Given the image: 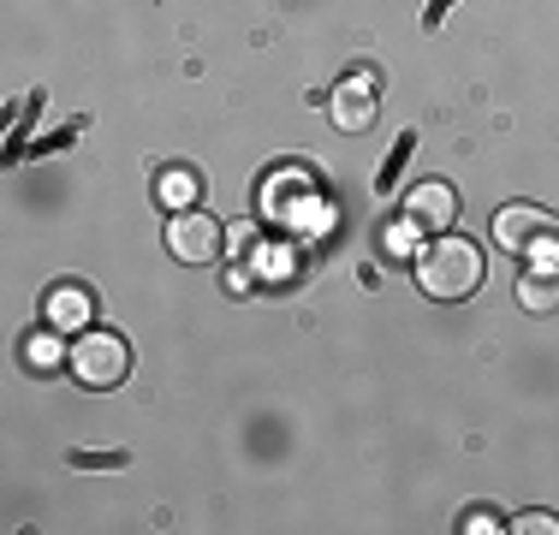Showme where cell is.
Returning <instances> with one entry per match:
<instances>
[{"mask_svg": "<svg viewBox=\"0 0 559 535\" xmlns=\"http://www.w3.org/2000/svg\"><path fill=\"white\" fill-rule=\"evenodd\" d=\"M417 286L429 292L435 304H464L483 286V250H476L471 238H435L417 257Z\"/></svg>", "mask_w": 559, "mask_h": 535, "instance_id": "1", "label": "cell"}, {"mask_svg": "<svg viewBox=\"0 0 559 535\" xmlns=\"http://www.w3.org/2000/svg\"><path fill=\"white\" fill-rule=\"evenodd\" d=\"M495 238L512 257H536L542 268H559V214L542 203H512L495 214Z\"/></svg>", "mask_w": 559, "mask_h": 535, "instance_id": "2", "label": "cell"}, {"mask_svg": "<svg viewBox=\"0 0 559 535\" xmlns=\"http://www.w3.org/2000/svg\"><path fill=\"white\" fill-rule=\"evenodd\" d=\"M66 364L84 387H119L131 374V345L126 333H108V328H84L72 340V352H66Z\"/></svg>", "mask_w": 559, "mask_h": 535, "instance_id": "3", "label": "cell"}, {"mask_svg": "<svg viewBox=\"0 0 559 535\" xmlns=\"http://www.w3.org/2000/svg\"><path fill=\"white\" fill-rule=\"evenodd\" d=\"M167 250L185 268H209V262H221V250H226V226L203 209H185L167 221Z\"/></svg>", "mask_w": 559, "mask_h": 535, "instance_id": "4", "label": "cell"}, {"mask_svg": "<svg viewBox=\"0 0 559 535\" xmlns=\"http://www.w3.org/2000/svg\"><path fill=\"white\" fill-rule=\"evenodd\" d=\"M405 221H417L423 233H452V221H459V191H452L447 179H423L405 191Z\"/></svg>", "mask_w": 559, "mask_h": 535, "instance_id": "5", "label": "cell"}, {"mask_svg": "<svg viewBox=\"0 0 559 535\" xmlns=\"http://www.w3.org/2000/svg\"><path fill=\"white\" fill-rule=\"evenodd\" d=\"M376 114H381V102H376V84H369V78H345L334 96H328V119H334V131H345V138L369 131Z\"/></svg>", "mask_w": 559, "mask_h": 535, "instance_id": "6", "label": "cell"}, {"mask_svg": "<svg viewBox=\"0 0 559 535\" xmlns=\"http://www.w3.org/2000/svg\"><path fill=\"white\" fill-rule=\"evenodd\" d=\"M90 316H96V298H90L84 286H60L55 298H48V328H60V333H84Z\"/></svg>", "mask_w": 559, "mask_h": 535, "instance_id": "7", "label": "cell"}, {"mask_svg": "<svg viewBox=\"0 0 559 535\" xmlns=\"http://www.w3.org/2000/svg\"><path fill=\"white\" fill-rule=\"evenodd\" d=\"M197 197H203V179H197L191 167H167L162 179H155V203H162L167 214H185V209H197Z\"/></svg>", "mask_w": 559, "mask_h": 535, "instance_id": "8", "label": "cell"}, {"mask_svg": "<svg viewBox=\"0 0 559 535\" xmlns=\"http://www.w3.org/2000/svg\"><path fill=\"white\" fill-rule=\"evenodd\" d=\"M518 304H524L530 316H554L559 310V268H530V274L518 280Z\"/></svg>", "mask_w": 559, "mask_h": 535, "instance_id": "9", "label": "cell"}, {"mask_svg": "<svg viewBox=\"0 0 559 535\" xmlns=\"http://www.w3.org/2000/svg\"><path fill=\"white\" fill-rule=\"evenodd\" d=\"M417 233H423L417 221H393L388 233H381V238H388V257H393V262H405L411 250H417Z\"/></svg>", "mask_w": 559, "mask_h": 535, "instance_id": "10", "label": "cell"}, {"mask_svg": "<svg viewBox=\"0 0 559 535\" xmlns=\"http://www.w3.org/2000/svg\"><path fill=\"white\" fill-rule=\"evenodd\" d=\"M512 530L518 535H559V518L554 512H524V518H512Z\"/></svg>", "mask_w": 559, "mask_h": 535, "instance_id": "11", "label": "cell"}, {"mask_svg": "<svg viewBox=\"0 0 559 535\" xmlns=\"http://www.w3.org/2000/svg\"><path fill=\"white\" fill-rule=\"evenodd\" d=\"M24 357H31V364H43V369H55L60 364V345L55 340H31V345H24Z\"/></svg>", "mask_w": 559, "mask_h": 535, "instance_id": "12", "label": "cell"}]
</instances>
